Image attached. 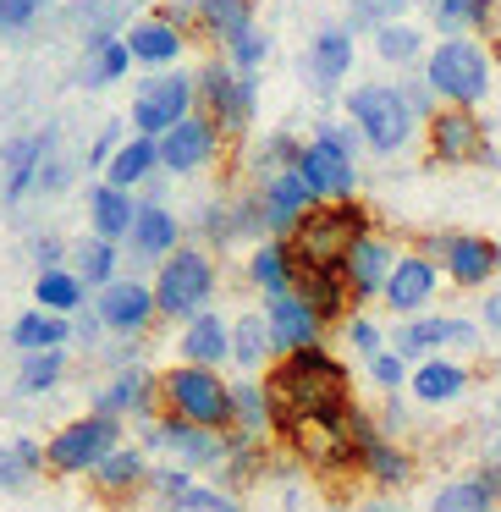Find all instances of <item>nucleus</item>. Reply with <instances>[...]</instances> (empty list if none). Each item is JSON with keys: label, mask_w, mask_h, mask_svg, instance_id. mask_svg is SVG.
Masks as SVG:
<instances>
[{"label": "nucleus", "mask_w": 501, "mask_h": 512, "mask_svg": "<svg viewBox=\"0 0 501 512\" xmlns=\"http://www.w3.org/2000/svg\"><path fill=\"white\" fill-rule=\"evenodd\" d=\"M265 391L276 402L281 419H347L358 408L353 402V369L331 353V347H303L292 358H276L265 375Z\"/></svg>", "instance_id": "1"}, {"label": "nucleus", "mask_w": 501, "mask_h": 512, "mask_svg": "<svg viewBox=\"0 0 501 512\" xmlns=\"http://www.w3.org/2000/svg\"><path fill=\"white\" fill-rule=\"evenodd\" d=\"M369 232H380L375 210H369L364 199H336V204L309 210V221H303L287 243H292L298 270H342L347 248H353L358 237H369Z\"/></svg>", "instance_id": "2"}, {"label": "nucleus", "mask_w": 501, "mask_h": 512, "mask_svg": "<svg viewBox=\"0 0 501 512\" xmlns=\"http://www.w3.org/2000/svg\"><path fill=\"white\" fill-rule=\"evenodd\" d=\"M424 83L435 89V100L441 105H457V111H479V105L490 100V83H496V56H490V45H479V39H441V45H430V56H424Z\"/></svg>", "instance_id": "3"}, {"label": "nucleus", "mask_w": 501, "mask_h": 512, "mask_svg": "<svg viewBox=\"0 0 501 512\" xmlns=\"http://www.w3.org/2000/svg\"><path fill=\"white\" fill-rule=\"evenodd\" d=\"M347 122L358 127L364 149H375V155H402L413 138H424V122L413 116V105L402 100L397 83H358V89H347Z\"/></svg>", "instance_id": "4"}, {"label": "nucleus", "mask_w": 501, "mask_h": 512, "mask_svg": "<svg viewBox=\"0 0 501 512\" xmlns=\"http://www.w3.org/2000/svg\"><path fill=\"white\" fill-rule=\"evenodd\" d=\"M160 402H166V413L199 424V430H215V435L232 430V386L215 369L177 364L171 375H160Z\"/></svg>", "instance_id": "5"}, {"label": "nucleus", "mask_w": 501, "mask_h": 512, "mask_svg": "<svg viewBox=\"0 0 501 512\" xmlns=\"http://www.w3.org/2000/svg\"><path fill=\"white\" fill-rule=\"evenodd\" d=\"M391 353L424 364V358H457V353H479L485 347V325L468 314H419V320H397L386 331Z\"/></svg>", "instance_id": "6"}, {"label": "nucleus", "mask_w": 501, "mask_h": 512, "mask_svg": "<svg viewBox=\"0 0 501 512\" xmlns=\"http://www.w3.org/2000/svg\"><path fill=\"white\" fill-rule=\"evenodd\" d=\"M424 155H430V166H501L496 144H490V122L479 111H457V105H441L424 122Z\"/></svg>", "instance_id": "7"}, {"label": "nucleus", "mask_w": 501, "mask_h": 512, "mask_svg": "<svg viewBox=\"0 0 501 512\" xmlns=\"http://www.w3.org/2000/svg\"><path fill=\"white\" fill-rule=\"evenodd\" d=\"M419 254H430L457 292H490V281L501 276L496 237L485 232H424Z\"/></svg>", "instance_id": "8"}, {"label": "nucleus", "mask_w": 501, "mask_h": 512, "mask_svg": "<svg viewBox=\"0 0 501 512\" xmlns=\"http://www.w3.org/2000/svg\"><path fill=\"white\" fill-rule=\"evenodd\" d=\"M215 298V259L204 248H177L155 276V303L171 320H199Z\"/></svg>", "instance_id": "9"}, {"label": "nucleus", "mask_w": 501, "mask_h": 512, "mask_svg": "<svg viewBox=\"0 0 501 512\" xmlns=\"http://www.w3.org/2000/svg\"><path fill=\"white\" fill-rule=\"evenodd\" d=\"M199 105H204V116H210L215 127H221L226 138H237V133H248V122H254V111H259V78H248V72H237L232 61H204L199 67Z\"/></svg>", "instance_id": "10"}, {"label": "nucleus", "mask_w": 501, "mask_h": 512, "mask_svg": "<svg viewBox=\"0 0 501 512\" xmlns=\"http://www.w3.org/2000/svg\"><path fill=\"white\" fill-rule=\"evenodd\" d=\"M116 446H122V419L89 413V419H72L67 430H56V441L45 446V457H50L56 474H94Z\"/></svg>", "instance_id": "11"}, {"label": "nucleus", "mask_w": 501, "mask_h": 512, "mask_svg": "<svg viewBox=\"0 0 501 512\" xmlns=\"http://www.w3.org/2000/svg\"><path fill=\"white\" fill-rule=\"evenodd\" d=\"M193 100H199V83L188 72H160V78H149L133 100L138 138H166L171 127H182L193 116Z\"/></svg>", "instance_id": "12"}, {"label": "nucleus", "mask_w": 501, "mask_h": 512, "mask_svg": "<svg viewBox=\"0 0 501 512\" xmlns=\"http://www.w3.org/2000/svg\"><path fill=\"white\" fill-rule=\"evenodd\" d=\"M298 177L309 182V193L320 204H336V199H358V160L347 149H336L325 133H314L298 155Z\"/></svg>", "instance_id": "13"}, {"label": "nucleus", "mask_w": 501, "mask_h": 512, "mask_svg": "<svg viewBox=\"0 0 501 512\" xmlns=\"http://www.w3.org/2000/svg\"><path fill=\"white\" fill-rule=\"evenodd\" d=\"M435 292H441V265H435L430 254H419V248H402L380 303H386L397 320H419V314H430Z\"/></svg>", "instance_id": "14"}, {"label": "nucleus", "mask_w": 501, "mask_h": 512, "mask_svg": "<svg viewBox=\"0 0 501 512\" xmlns=\"http://www.w3.org/2000/svg\"><path fill=\"white\" fill-rule=\"evenodd\" d=\"M149 446L155 452H171L177 457V468H221L226 457V435L215 430H199V424L177 419V413H160V419H149Z\"/></svg>", "instance_id": "15"}, {"label": "nucleus", "mask_w": 501, "mask_h": 512, "mask_svg": "<svg viewBox=\"0 0 501 512\" xmlns=\"http://www.w3.org/2000/svg\"><path fill=\"white\" fill-rule=\"evenodd\" d=\"M254 199H259V215H265V232L270 237H292L303 221H309V210H320V199L309 193V182H303L298 171L265 177L254 188Z\"/></svg>", "instance_id": "16"}, {"label": "nucleus", "mask_w": 501, "mask_h": 512, "mask_svg": "<svg viewBox=\"0 0 501 512\" xmlns=\"http://www.w3.org/2000/svg\"><path fill=\"white\" fill-rule=\"evenodd\" d=\"M221 127L210 122L204 111H193L182 127H171L166 138H160V171H171V177H188V171H204L215 155H221Z\"/></svg>", "instance_id": "17"}, {"label": "nucleus", "mask_w": 501, "mask_h": 512, "mask_svg": "<svg viewBox=\"0 0 501 512\" xmlns=\"http://www.w3.org/2000/svg\"><path fill=\"white\" fill-rule=\"evenodd\" d=\"M397 254L402 248L391 243L386 232H369V237H358V243L347 248L342 276H347V287H353V303H375L380 292H386L391 270H397Z\"/></svg>", "instance_id": "18"}, {"label": "nucleus", "mask_w": 501, "mask_h": 512, "mask_svg": "<svg viewBox=\"0 0 501 512\" xmlns=\"http://www.w3.org/2000/svg\"><path fill=\"white\" fill-rule=\"evenodd\" d=\"M303 78L314 83V94H336L347 78H353V34L342 23L320 28L303 50Z\"/></svg>", "instance_id": "19"}, {"label": "nucleus", "mask_w": 501, "mask_h": 512, "mask_svg": "<svg viewBox=\"0 0 501 512\" xmlns=\"http://www.w3.org/2000/svg\"><path fill=\"white\" fill-rule=\"evenodd\" d=\"M265 325H270V342H276V358H292L303 347H320L325 342V325L314 320V309L287 292V298H265Z\"/></svg>", "instance_id": "20"}, {"label": "nucleus", "mask_w": 501, "mask_h": 512, "mask_svg": "<svg viewBox=\"0 0 501 512\" xmlns=\"http://www.w3.org/2000/svg\"><path fill=\"white\" fill-rule=\"evenodd\" d=\"M468 386H474V369L463 358H424V364H413V380H408L419 408H452V402L468 397Z\"/></svg>", "instance_id": "21"}, {"label": "nucleus", "mask_w": 501, "mask_h": 512, "mask_svg": "<svg viewBox=\"0 0 501 512\" xmlns=\"http://www.w3.org/2000/svg\"><path fill=\"white\" fill-rule=\"evenodd\" d=\"M292 292H298V298L309 303V309H314V320H320V325H347V320L358 314L353 287H347V276H342V270H298Z\"/></svg>", "instance_id": "22"}, {"label": "nucleus", "mask_w": 501, "mask_h": 512, "mask_svg": "<svg viewBox=\"0 0 501 512\" xmlns=\"http://www.w3.org/2000/svg\"><path fill=\"white\" fill-rule=\"evenodd\" d=\"M155 314H160L155 287H144V281H111V287L100 292V325H105V331L138 336Z\"/></svg>", "instance_id": "23"}, {"label": "nucleus", "mask_w": 501, "mask_h": 512, "mask_svg": "<svg viewBox=\"0 0 501 512\" xmlns=\"http://www.w3.org/2000/svg\"><path fill=\"white\" fill-rule=\"evenodd\" d=\"M155 397H160V380L149 375V369L127 364L122 375H116L111 386L94 397V413H105V419H122V413H138V419H149V413H155Z\"/></svg>", "instance_id": "24"}, {"label": "nucleus", "mask_w": 501, "mask_h": 512, "mask_svg": "<svg viewBox=\"0 0 501 512\" xmlns=\"http://www.w3.org/2000/svg\"><path fill=\"white\" fill-rule=\"evenodd\" d=\"M248 281H254L265 298H287L292 281H298V259H292L287 237H265V243L248 254Z\"/></svg>", "instance_id": "25"}, {"label": "nucleus", "mask_w": 501, "mask_h": 512, "mask_svg": "<svg viewBox=\"0 0 501 512\" xmlns=\"http://www.w3.org/2000/svg\"><path fill=\"white\" fill-rule=\"evenodd\" d=\"M122 39H127V50H133V61H144V67H177V56L188 50L182 28L166 23V17H144V23H133Z\"/></svg>", "instance_id": "26"}, {"label": "nucleus", "mask_w": 501, "mask_h": 512, "mask_svg": "<svg viewBox=\"0 0 501 512\" xmlns=\"http://www.w3.org/2000/svg\"><path fill=\"white\" fill-rule=\"evenodd\" d=\"M177 248H182V221H177V215H171L166 204H138L133 254H138V259H160V265H166Z\"/></svg>", "instance_id": "27"}, {"label": "nucleus", "mask_w": 501, "mask_h": 512, "mask_svg": "<svg viewBox=\"0 0 501 512\" xmlns=\"http://www.w3.org/2000/svg\"><path fill=\"white\" fill-rule=\"evenodd\" d=\"M50 149H56V133H28V138H17L12 149H6V199H23L28 188H34L39 177H45V166H50Z\"/></svg>", "instance_id": "28"}, {"label": "nucleus", "mask_w": 501, "mask_h": 512, "mask_svg": "<svg viewBox=\"0 0 501 512\" xmlns=\"http://www.w3.org/2000/svg\"><path fill=\"white\" fill-rule=\"evenodd\" d=\"M232 358V325L221 314H199V320L182 325V364H199V369H215Z\"/></svg>", "instance_id": "29"}, {"label": "nucleus", "mask_w": 501, "mask_h": 512, "mask_svg": "<svg viewBox=\"0 0 501 512\" xmlns=\"http://www.w3.org/2000/svg\"><path fill=\"white\" fill-rule=\"evenodd\" d=\"M254 0H199V34L210 45L232 50L243 34H254Z\"/></svg>", "instance_id": "30"}, {"label": "nucleus", "mask_w": 501, "mask_h": 512, "mask_svg": "<svg viewBox=\"0 0 501 512\" xmlns=\"http://www.w3.org/2000/svg\"><path fill=\"white\" fill-rule=\"evenodd\" d=\"M144 485H149V463H144L138 446H116V452L94 468V490H100L105 501H127V496H138Z\"/></svg>", "instance_id": "31"}, {"label": "nucleus", "mask_w": 501, "mask_h": 512, "mask_svg": "<svg viewBox=\"0 0 501 512\" xmlns=\"http://www.w3.org/2000/svg\"><path fill=\"white\" fill-rule=\"evenodd\" d=\"M89 221H94V237H105V243H122V237H133V221H138L133 193L100 182V188L89 193Z\"/></svg>", "instance_id": "32"}, {"label": "nucleus", "mask_w": 501, "mask_h": 512, "mask_svg": "<svg viewBox=\"0 0 501 512\" xmlns=\"http://www.w3.org/2000/svg\"><path fill=\"white\" fill-rule=\"evenodd\" d=\"M232 430L254 435V441L276 435V402H270L265 380H237L232 386Z\"/></svg>", "instance_id": "33"}, {"label": "nucleus", "mask_w": 501, "mask_h": 512, "mask_svg": "<svg viewBox=\"0 0 501 512\" xmlns=\"http://www.w3.org/2000/svg\"><path fill=\"white\" fill-rule=\"evenodd\" d=\"M127 67H133V50H127V39L100 34V39H89V45H83V72H78V83H83V89H105V83H116Z\"/></svg>", "instance_id": "34"}, {"label": "nucleus", "mask_w": 501, "mask_h": 512, "mask_svg": "<svg viewBox=\"0 0 501 512\" xmlns=\"http://www.w3.org/2000/svg\"><path fill=\"white\" fill-rule=\"evenodd\" d=\"M369 39H375V61H386V67H397V72H419L424 56H430V45H424V34L413 23H386Z\"/></svg>", "instance_id": "35"}, {"label": "nucleus", "mask_w": 501, "mask_h": 512, "mask_svg": "<svg viewBox=\"0 0 501 512\" xmlns=\"http://www.w3.org/2000/svg\"><path fill=\"white\" fill-rule=\"evenodd\" d=\"M160 166V138H127L122 149H116V160L105 166V182L111 188H138V182H149Z\"/></svg>", "instance_id": "36"}, {"label": "nucleus", "mask_w": 501, "mask_h": 512, "mask_svg": "<svg viewBox=\"0 0 501 512\" xmlns=\"http://www.w3.org/2000/svg\"><path fill=\"white\" fill-rule=\"evenodd\" d=\"M270 358H276V342H270L265 314H243V320L232 325V364H243V369H265Z\"/></svg>", "instance_id": "37"}, {"label": "nucleus", "mask_w": 501, "mask_h": 512, "mask_svg": "<svg viewBox=\"0 0 501 512\" xmlns=\"http://www.w3.org/2000/svg\"><path fill=\"white\" fill-rule=\"evenodd\" d=\"M12 342L23 347V353H56V347L72 342V325L61 320V314H23V320L12 325Z\"/></svg>", "instance_id": "38"}, {"label": "nucleus", "mask_w": 501, "mask_h": 512, "mask_svg": "<svg viewBox=\"0 0 501 512\" xmlns=\"http://www.w3.org/2000/svg\"><path fill=\"white\" fill-rule=\"evenodd\" d=\"M430 512H496V501L479 485V474H463V479H446V485L435 490Z\"/></svg>", "instance_id": "39"}, {"label": "nucleus", "mask_w": 501, "mask_h": 512, "mask_svg": "<svg viewBox=\"0 0 501 512\" xmlns=\"http://www.w3.org/2000/svg\"><path fill=\"white\" fill-rule=\"evenodd\" d=\"M45 463H50L45 446H34V441H12L6 452H0V490H28V485H34V474H39Z\"/></svg>", "instance_id": "40"}, {"label": "nucleus", "mask_w": 501, "mask_h": 512, "mask_svg": "<svg viewBox=\"0 0 501 512\" xmlns=\"http://www.w3.org/2000/svg\"><path fill=\"white\" fill-rule=\"evenodd\" d=\"M34 298H39V309H50V314L67 320L72 309H83V276H72V270H45L39 287H34Z\"/></svg>", "instance_id": "41"}, {"label": "nucleus", "mask_w": 501, "mask_h": 512, "mask_svg": "<svg viewBox=\"0 0 501 512\" xmlns=\"http://www.w3.org/2000/svg\"><path fill=\"white\" fill-rule=\"evenodd\" d=\"M413 0H353L347 6V17H342V28L347 34H380L386 23H402V12H408Z\"/></svg>", "instance_id": "42"}, {"label": "nucleus", "mask_w": 501, "mask_h": 512, "mask_svg": "<svg viewBox=\"0 0 501 512\" xmlns=\"http://www.w3.org/2000/svg\"><path fill=\"white\" fill-rule=\"evenodd\" d=\"M424 17L441 39H474V0H424Z\"/></svg>", "instance_id": "43"}, {"label": "nucleus", "mask_w": 501, "mask_h": 512, "mask_svg": "<svg viewBox=\"0 0 501 512\" xmlns=\"http://www.w3.org/2000/svg\"><path fill=\"white\" fill-rule=\"evenodd\" d=\"M133 6L138 0H78V6H72V23H78L89 39H100V34H111V23L127 17Z\"/></svg>", "instance_id": "44"}, {"label": "nucleus", "mask_w": 501, "mask_h": 512, "mask_svg": "<svg viewBox=\"0 0 501 512\" xmlns=\"http://www.w3.org/2000/svg\"><path fill=\"white\" fill-rule=\"evenodd\" d=\"M78 276L89 281V287H111L116 281V243H105V237H89V243L78 248Z\"/></svg>", "instance_id": "45"}, {"label": "nucleus", "mask_w": 501, "mask_h": 512, "mask_svg": "<svg viewBox=\"0 0 501 512\" xmlns=\"http://www.w3.org/2000/svg\"><path fill=\"white\" fill-rule=\"evenodd\" d=\"M67 375V353H28L23 358V391H50L56 380Z\"/></svg>", "instance_id": "46"}, {"label": "nucleus", "mask_w": 501, "mask_h": 512, "mask_svg": "<svg viewBox=\"0 0 501 512\" xmlns=\"http://www.w3.org/2000/svg\"><path fill=\"white\" fill-rule=\"evenodd\" d=\"M171 512H243V501H237L232 490H221V485H193L188 496L171 501Z\"/></svg>", "instance_id": "47"}, {"label": "nucleus", "mask_w": 501, "mask_h": 512, "mask_svg": "<svg viewBox=\"0 0 501 512\" xmlns=\"http://www.w3.org/2000/svg\"><path fill=\"white\" fill-rule=\"evenodd\" d=\"M369 380H375L386 397H402V391H408V380H413V364H408V358H397V353L386 347L380 358H369Z\"/></svg>", "instance_id": "48"}, {"label": "nucleus", "mask_w": 501, "mask_h": 512, "mask_svg": "<svg viewBox=\"0 0 501 512\" xmlns=\"http://www.w3.org/2000/svg\"><path fill=\"white\" fill-rule=\"evenodd\" d=\"M342 331H347V347H353V353L364 358V364H369V358H380V353L391 347V342H386V331H380V320H369V314H353V320H347Z\"/></svg>", "instance_id": "49"}, {"label": "nucleus", "mask_w": 501, "mask_h": 512, "mask_svg": "<svg viewBox=\"0 0 501 512\" xmlns=\"http://www.w3.org/2000/svg\"><path fill=\"white\" fill-rule=\"evenodd\" d=\"M265 56H270V34H259V28H254V34H243L232 50H226V61H232L237 72H248V78H259Z\"/></svg>", "instance_id": "50"}, {"label": "nucleus", "mask_w": 501, "mask_h": 512, "mask_svg": "<svg viewBox=\"0 0 501 512\" xmlns=\"http://www.w3.org/2000/svg\"><path fill=\"white\" fill-rule=\"evenodd\" d=\"M397 89H402V100L413 105V116H419V122H430V116L441 111V100H435V89L424 83V72H408V78H397Z\"/></svg>", "instance_id": "51"}, {"label": "nucleus", "mask_w": 501, "mask_h": 512, "mask_svg": "<svg viewBox=\"0 0 501 512\" xmlns=\"http://www.w3.org/2000/svg\"><path fill=\"white\" fill-rule=\"evenodd\" d=\"M149 490L171 507L177 496H188V490H193V474H188V468H155V474H149Z\"/></svg>", "instance_id": "52"}, {"label": "nucleus", "mask_w": 501, "mask_h": 512, "mask_svg": "<svg viewBox=\"0 0 501 512\" xmlns=\"http://www.w3.org/2000/svg\"><path fill=\"white\" fill-rule=\"evenodd\" d=\"M45 6H50V0H0V28H6V34H17V28H28L39 12H45Z\"/></svg>", "instance_id": "53"}, {"label": "nucleus", "mask_w": 501, "mask_h": 512, "mask_svg": "<svg viewBox=\"0 0 501 512\" xmlns=\"http://www.w3.org/2000/svg\"><path fill=\"white\" fill-rule=\"evenodd\" d=\"M116 149H122V127H100V138H94V149H89V160H94V166H111V160H116Z\"/></svg>", "instance_id": "54"}, {"label": "nucleus", "mask_w": 501, "mask_h": 512, "mask_svg": "<svg viewBox=\"0 0 501 512\" xmlns=\"http://www.w3.org/2000/svg\"><path fill=\"white\" fill-rule=\"evenodd\" d=\"M380 430H386L391 441L408 430V408H402V397H386V408H380Z\"/></svg>", "instance_id": "55"}, {"label": "nucleus", "mask_w": 501, "mask_h": 512, "mask_svg": "<svg viewBox=\"0 0 501 512\" xmlns=\"http://www.w3.org/2000/svg\"><path fill=\"white\" fill-rule=\"evenodd\" d=\"M479 325H485V336H501V287L485 292V303H479Z\"/></svg>", "instance_id": "56"}, {"label": "nucleus", "mask_w": 501, "mask_h": 512, "mask_svg": "<svg viewBox=\"0 0 501 512\" xmlns=\"http://www.w3.org/2000/svg\"><path fill=\"white\" fill-rule=\"evenodd\" d=\"M353 512H402V501L397 496H369V501H358Z\"/></svg>", "instance_id": "57"}, {"label": "nucleus", "mask_w": 501, "mask_h": 512, "mask_svg": "<svg viewBox=\"0 0 501 512\" xmlns=\"http://www.w3.org/2000/svg\"><path fill=\"white\" fill-rule=\"evenodd\" d=\"M496 419H501V391H496Z\"/></svg>", "instance_id": "58"}, {"label": "nucleus", "mask_w": 501, "mask_h": 512, "mask_svg": "<svg viewBox=\"0 0 501 512\" xmlns=\"http://www.w3.org/2000/svg\"><path fill=\"white\" fill-rule=\"evenodd\" d=\"M496 259H501V232H496Z\"/></svg>", "instance_id": "59"}]
</instances>
